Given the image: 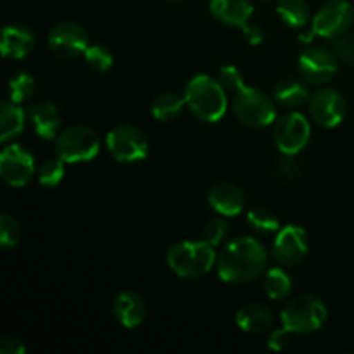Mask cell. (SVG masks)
<instances>
[{
	"instance_id": "20",
	"label": "cell",
	"mask_w": 354,
	"mask_h": 354,
	"mask_svg": "<svg viewBox=\"0 0 354 354\" xmlns=\"http://www.w3.org/2000/svg\"><path fill=\"white\" fill-rule=\"evenodd\" d=\"M235 324L245 334H263L275 324V315L266 304L248 303L237 311Z\"/></svg>"
},
{
	"instance_id": "4",
	"label": "cell",
	"mask_w": 354,
	"mask_h": 354,
	"mask_svg": "<svg viewBox=\"0 0 354 354\" xmlns=\"http://www.w3.org/2000/svg\"><path fill=\"white\" fill-rule=\"evenodd\" d=\"M327 317V306L318 297L301 294L283 306L280 320L292 334H311L324 327Z\"/></svg>"
},
{
	"instance_id": "2",
	"label": "cell",
	"mask_w": 354,
	"mask_h": 354,
	"mask_svg": "<svg viewBox=\"0 0 354 354\" xmlns=\"http://www.w3.org/2000/svg\"><path fill=\"white\" fill-rule=\"evenodd\" d=\"M185 102L190 113L201 121L216 123L225 116L228 107L227 90L220 80L207 75H197L187 83Z\"/></svg>"
},
{
	"instance_id": "23",
	"label": "cell",
	"mask_w": 354,
	"mask_h": 354,
	"mask_svg": "<svg viewBox=\"0 0 354 354\" xmlns=\"http://www.w3.org/2000/svg\"><path fill=\"white\" fill-rule=\"evenodd\" d=\"M185 106V97L176 92H165L156 97V100L152 102V116L161 123L175 121L182 114Z\"/></svg>"
},
{
	"instance_id": "22",
	"label": "cell",
	"mask_w": 354,
	"mask_h": 354,
	"mask_svg": "<svg viewBox=\"0 0 354 354\" xmlns=\"http://www.w3.org/2000/svg\"><path fill=\"white\" fill-rule=\"evenodd\" d=\"M26 114L16 102H3L0 109V140L7 144L10 138L17 137L23 131Z\"/></svg>"
},
{
	"instance_id": "16",
	"label": "cell",
	"mask_w": 354,
	"mask_h": 354,
	"mask_svg": "<svg viewBox=\"0 0 354 354\" xmlns=\"http://www.w3.org/2000/svg\"><path fill=\"white\" fill-rule=\"evenodd\" d=\"M28 118L35 133L45 140H54L61 133V113L54 102H37L28 109Z\"/></svg>"
},
{
	"instance_id": "9",
	"label": "cell",
	"mask_w": 354,
	"mask_h": 354,
	"mask_svg": "<svg viewBox=\"0 0 354 354\" xmlns=\"http://www.w3.org/2000/svg\"><path fill=\"white\" fill-rule=\"evenodd\" d=\"M311 137L310 121L301 113H287L275 121L273 138L282 154H297L308 145Z\"/></svg>"
},
{
	"instance_id": "7",
	"label": "cell",
	"mask_w": 354,
	"mask_h": 354,
	"mask_svg": "<svg viewBox=\"0 0 354 354\" xmlns=\"http://www.w3.org/2000/svg\"><path fill=\"white\" fill-rule=\"evenodd\" d=\"M106 147L118 162L144 161L149 154V140L140 128L118 124L106 135Z\"/></svg>"
},
{
	"instance_id": "14",
	"label": "cell",
	"mask_w": 354,
	"mask_h": 354,
	"mask_svg": "<svg viewBox=\"0 0 354 354\" xmlns=\"http://www.w3.org/2000/svg\"><path fill=\"white\" fill-rule=\"evenodd\" d=\"M299 73L304 82L324 85L337 73V57L325 48H310L299 57Z\"/></svg>"
},
{
	"instance_id": "15",
	"label": "cell",
	"mask_w": 354,
	"mask_h": 354,
	"mask_svg": "<svg viewBox=\"0 0 354 354\" xmlns=\"http://www.w3.org/2000/svg\"><path fill=\"white\" fill-rule=\"evenodd\" d=\"M207 203L221 216H237L245 209V194L235 183L220 182L211 187Z\"/></svg>"
},
{
	"instance_id": "13",
	"label": "cell",
	"mask_w": 354,
	"mask_h": 354,
	"mask_svg": "<svg viewBox=\"0 0 354 354\" xmlns=\"http://www.w3.org/2000/svg\"><path fill=\"white\" fill-rule=\"evenodd\" d=\"M348 104L341 92L334 88H324L315 93L310 100V114L322 128H335L344 120Z\"/></svg>"
},
{
	"instance_id": "36",
	"label": "cell",
	"mask_w": 354,
	"mask_h": 354,
	"mask_svg": "<svg viewBox=\"0 0 354 354\" xmlns=\"http://www.w3.org/2000/svg\"><path fill=\"white\" fill-rule=\"evenodd\" d=\"M242 33H244L245 41H248L249 45H259L263 40H265V31H263L258 24L249 23L248 26L242 30Z\"/></svg>"
},
{
	"instance_id": "28",
	"label": "cell",
	"mask_w": 354,
	"mask_h": 354,
	"mask_svg": "<svg viewBox=\"0 0 354 354\" xmlns=\"http://www.w3.org/2000/svg\"><path fill=\"white\" fill-rule=\"evenodd\" d=\"M83 57H85L86 64L92 69H95V71H107L114 62V55L111 48H107L102 44L88 45Z\"/></svg>"
},
{
	"instance_id": "27",
	"label": "cell",
	"mask_w": 354,
	"mask_h": 354,
	"mask_svg": "<svg viewBox=\"0 0 354 354\" xmlns=\"http://www.w3.org/2000/svg\"><path fill=\"white\" fill-rule=\"evenodd\" d=\"M35 78L30 73H17L16 76H12L7 86V92H9V100L16 104L26 102L28 99H31V95L35 93Z\"/></svg>"
},
{
	"instance_id": "3",
	"label": "cell",
	"mask_w": 354,
	"mask_h": 354,
	"mask_svg": "<svg viewBox=\"0 0 354 354\" xmlns=\"http://www.w3.org/2000/svg\"><path fill=\"white\" fill-rule=\"evenodd\" d=\"M166 261L176 277L199 279L216 266V248L204 239L203 241H183L169 249Z\"/></svg>"
},
{
	"instance_id": "8",
	"label": "cell",
	"mask_w": 354,
	"mask_h": 354,
	"mask_svg": "<svg viewBox=\"0 0 354 354\" xmlns=\"http://www.w3.org/2000/svg\"><path fill=\"white\" fill-rule=\"evenodd\" d=\"M354 9L348 0H328L318 9L311 21V35L322 38H337L351 28Z\"/></svg>"
},
{
	"instance_id": "5",
	"label": "cell",
	"mask_w": 354,
	"mask_h": 354,
	"mask_svg": "<svg viewBox=\"0 0 354 354\" xmlns=\"http://www.w3.org/2000/svg\"><path fill=\"white\" fill-rule=\"evenodd\" d=\"M232 109H234L235 118L248 127L261 128L275 123V104L265 92L254 86L244 85L241 90H237Z\"/></svg>"
},
{
	"instance_id": "33",
	"label": "cell",
	"mask_w": 354,
	"mask_h": 354,
	"mask_svg": "<svg viewBox=\"0 0 354 354\" xmlns=\"http://www.w3.org/2000/svg\"><path fill=\"white\" fill-rule=\"evenodd\" d=\"M218 80H220V83L225 86L227 92L235 93L244 86V76H242L241 69L232 64L221 66L220 71H218Z\"/></svg>"
},
{
	"instance_id": "12",
	"label": "cell",
	"mask_w": 354,
	"mask_h": 354,
	"mask_svg": "<svg viewBox=\"0 0 354 354\" xmlns=\"http://www.w3.org/2000/svg\"><path fill=\"white\" fill-rule=\"evenodd\" d=\"M310 241L304 228L299 225H287L280 228L273 241V258L282 266L299 265L308 254Z\"/></svg>"
},
{
	"instance_id": "32",
	"label": "cell",
	"mask_w": 354,
	"mask_h": 354,
	"mask_svg": "<svg viewBox=\"0 0 354 354\" xmlns=\"http://www.w3.org/2000/svg\"><path fill=\"white\" fill-rule=\"evenodd\" d=\"M335 57L344 64L354 66V30L344 31L334 40Z\"/></svg>"
},
{
	"instance_id": "21",
	"label": "cell",
	"mask_w": 354,
	"mask_h": 354,
	"mask_svg": "<svg viewBox=\"0 0 354 354\" xmlns=\"http://www.w3.org/2000/svg\"><path fill=\"white\" fill-rule=\"evenodd\" d=\"M310 99L306 83L299 78H283L275 86V100L282 107H299Z\"/></svg>"
},
{
	"instance_id": "29",
	"label": "cell",
	"mask_w": 354,
	"mask_h": 354,
	"mask_svg": "<svg viewBox=\"0 0 354 354\" xmlns=\"http://www.w3.org/2000/svg\"><path fill=\"white\" fill-rule=\"evenodd\" d=\"M64 162L61 158L47 159L44 165L38 168V182L44 187H55L64 178Z\"/></svg>"
},
{
	"instance_id": "31",
	"label": "cell",
	"mask_w": 354,
	"mask_h": 354,
	"mask_svg": "<svg viewBox=\"0 0 354 354\" xmlns=\"http://www.w3.org/2000/svg\"><path fill=\"white\" fill-rule=\"evenodd\" d=\"M228 232H230V227H228L225 218L220 214L218 218H213V220L207 221V225L204 227V232H203V239L216 248V245H220L221 242H225Z\"/></svg>"
},
{
	"instance_id": "19",
	"label": "cell",
	"mask_w": 354,
	"mask_h": 354,
	"mask_svg": "<svg viewBox=\"0 0 354 354\" xmlns=\"http://www.w3.org/2000/svg\"><path fill=\"white\" fill-rule=\"evenodd\" d=\"M37 38L28 26L9 24L2 30V55L6 59H23L33 50Z\"/></svg>"
},
{
	"instance_id": "6",
	"label": "cell",
	"mask_w": 354,
	"mask_h": 354,
	"mask_svg": "<svg viewBox=\"0 0 354 354\" xmlns=\"http://www.w3.org/2000/svg\"><path fill=\"white\" fill-rule=\"evenodd\" d=\"M55 151H57L59 158L69 165L92 161L100 151L99 135L92 128L75 124L57 135Z\"/></svg>"
},
{
	"instance_id": "11",
	"label": "cell",
	"mask_w": 354,
	"mask_h": 354,
	"mask_svg": "<svg viewBox=\"0 0 354 354\" xmlns=\"http://www.w3.org/2000/svg\"><path fill=\"white\" fill-rule=\"evenodd\" d=\"M48 47L57 57L75 59L85 54L88 47V33L82 24L62 21L48 33Z\"/></svg>"
},
{
	"instance_id": "30",
	"label": "cell",
	"mask_w": 354,
	"mask_h": 354,
	"mask_svg": "<svg viewBox=\"0 0 354 354\" xmlns=\"http://www.w3.org/2000/svg\"><path fill=\"white\" fill-rule=\"evenodd\" d=\"M21 237V227L9 213L0 214V245L2 249L16 248Z\"/></svg>"
},
{
	"instance_id": "10",
	"label": "cell",
	"mask_w": 354,
	"mask_h": 354,
	"mask_svg": "<svg viewBox=\"0 0 354 354\" xmlns=\"http://www.w3.org/2000/svg\"><path fill=\"white\" fill-rule=\"evenodd\" d=\"M35 158L21 144H9L0 154V176L10 187H24L35 175Z\"/></svg>"
},
{
	"instance_id": "18",
	"label": "cell",
	"mask_w": 354,
	"mask_h": 354,
	"mask_svg": "<svg viewBox=\"0 0 354 354\" xmlns=\"http://www.w3.org/2000/svg\"><path fill=\"white\" fill-rule=\"evenodd\" d=\"M113 313L124 328H135L145 320L147 306L140 294L133 292V290H123L114 299Z\"/></svg>"
},
{
	"instance_id": "34",
	"label": "cell",
	"mask_w": 354,
	"mask_h": 354,
	"mask_svg": "<svg viewBox=\"0 0 354 354\" xmlns=\"http://www.w3.org/2000/svg\"><path fill=\"white\" fill-rule=\"evenodd\" d=\"M275 173L279 178L282 180H294L299 175V161H297L296 154H283L282 158L277 161Z\"/></svg>"
},
{
	"instance_id": "35",
	"label": "cell",
	"mask_w": 354,
	"mask_h": 354,
	"mask_svg": "<svg viewBox=\"0 0 354 354\" xmlns=\"http://www.w3.org/2000/svg\"><path fill=\"white\" fill-rule=\"evenodd\" d=\"M290 334H292V332L286 327L272 330L268 341H266L268 342V348L273 349V351H283V349L290 344Z\"/></svg>"
},
{
	"instance_id": "26",
	"label": "cell",
	"mask_w": 354,
	"mask_h": 354,
	"mask_svg": "<svg viewBox=\"0 0 354 354\" xmlns=\"http://www.w3.org/2000/svg\"><path fill=\"white\" fill-rule=\"evenodd\" d=\"M248 223L258 234H277L280 230V221L277 213L268 207H252L248 213Z\"/></svg>"
},
{
	"instance_id": "37",
	"label": "cell",
	"mask_w": 354,
	"mask_h": 354,
	"mask_svg": "<svg viewBox=\"0 0 354 354\" xmlns=\"http://www.w3.org/2000/svg\"><path fill=\"white\" fill-rule=\"evenodd\" d=\"M24 351H26V348L17 339L3 337L0 341V353L2 354H24Z\"/></svg>"
},
{
	"instance_id": "24",
	"label": "cell",
	"mask_w": 354,
	"mask_h": 354,
	"mask_svg": "<svg viewBox=\"0 0 354 354\" xmlns=\"http://www.w3.org/2000/svg\"><path fill=\"white\" fill-rule=\"evenodd\" d=\"M277 14L290 28H303L310 19L306 0H277Z\"/></svg>"
},
{
	"instance_id": "17",
	"label": "cell",
	"mask_w": 354,
	"mask_h": 354,
	"mask_svg": "<svg viewBox=\"0 0 354 354\" xmlns=\"http://www.w3.org/2000/svg\"><path fill=\"white\" fill-rule=\"evenodd\" d=\"M209 10L220 23L241 30L251 23L254 14L251 0H211Z\"/></svg>"
},
{
	"instance_id": "25",
	"label": "cell",
	"mask_w": 354,
	"mask_h": 354,
	"mask_svg": "<svg viewBox=\"0 0 354 354\" xmlns=\"http://www.w3.org/2000/svg\"><path fill=\"white\" fill-rule=\"evenodd\" d=\"M263 289L270 299H287L292 290V279L283 268H272L266 272L265 279H263Z\"/></svg>"
},
{
	"instance_id": "1",
	"label": "cell",
	"mask_w": 354,
	"mask_h": 354,
	"mask_svg": "<svg viewBox=\"0 0 354 354\" xmlns=\"http://www.w3.org/2000/svg\"><path fill=\"white\" fill-rule=\"evenodd\" d=\"M266 263L268 254L261 242L251 235H242L225 244L218 254L216 270L223 282L239 286L258 279Z\"/></svg>"
}]
</instances>
